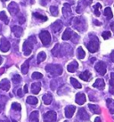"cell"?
I'll use <instances>...</instances> for the list:
<instances>
[{"instance_id": "1", "label": "cell", "mask_w": 114, "mask_h": 122, "mask_svg": "<svg viewBox=\"0 0 114 122\" xmlns=\"http://www.w3.org/2000/svg\"><path fill=\"white\" fill-rule=\"evenodd\" d=\"M71 25L78 31H85L87 30V22L82 17H75L71 21Z\"/></svg>"}, {"instance_id": "2", "label": "cell", "mask_w": 114, "mask_h": 122, "mask_svg": "<svg viewBox=\"0 0 114 122\" xmlns=\"http://www.w3.org/2000/svg\"><path fill=\"white\" fill-rule=\"evenodd\" d=\"M46 71L52 77H57L62 73V68L59 64H48L46 66Z\"/></svg>"}, {"instance_id": "3", "label": "cell", "mask_w": 114, "mask_h": 122, "mask_svg": "<svg viewBox=\"0 0 114 122\" xmlns=\"http://www.w3.org/2000/svg\"><path fill=\"white\" fill-rule=\"evenodd\" d=\"M36 43V38L35 37H29V39L24 42L23 44V52H24V54L28 56V55H30L31 54V52H32V49H33V44Z\"/></svg>"}, {"instance_id": "4", "label": "cell", "mask_w": 114, "mask_h": 122, "mask_svg": "<svg viewBox=\"0 0 114 122\" xmlns=\"http://www.w3.org/2000/svg\"><path fill=\"white\" fill-rule=\"evenodd\" d=\"M87 49L92 54L98 51V49H99V40H98L97 37L93 36L91 40L89 41V43L87 44Z\"/></svg>"}, {"instance_id": "5", "label": "cell", "mask_w": 114, "mask_h": 122, "mask_svg": "<svg viewBox=\"0 0 114 122\" xmlns=\"http://www.w3.org/2000/svg\"><path fill=\"white\" fill-rule=\"evenodd\" d=\"M39 38L44 46H48L51 42V36L47 30H42L39 34Z\"/></svg>"}, {"instance_id": "6", "label": "cell", "mask_w": 114, "mask_h": 122, "mask_svg": "<svg viewBox=\"0 0 114 122\" xmlns=\"http://www.w3.org/2000/svg\"><path fill=\"white\" fill-rule=\"evenodd\" d=\"M57 115L53 111H49L44 114V122H55Z\"/></svg>"}, {"instance_id": "7", "label": "cell", "mask_w": 114, "mask_h": 122, "mask_svg": "<svg viewBox=\"0 0 114 122\" xmlns=\"http://www.w3.org/2000/svg\"><path fill=\"white\" fill-rule=\"evenodd\" d=\"M10 47V42L7 40L5 37H2L0 40V51L3 52V53H6L9 51Z\"/></svg>"}, {"instance_id": "8", "label": "cell", "mask_w": 114, "mask_h": 122, "mask_svg": "<svg viewBox=\"0 0 114 122\" xmlns=\"http://www.w3.org/2000/svg\"><path fill=\"white\" fill-rule=\"evenodd\" d=\"M94 68L100 75H104L106 73V64L104 61H98Z\"/></svg>"}, {"instance_id": "9", "label": "cell", "mask_w": 114, "mask_h": 122, "mask_svg": "<svg viewBox=\"0 0 114 122\" xmlns=\"http://www.w3.org/2000/svg\"><path fill=\"white\" fill-rule=\"evenodd\" d=\"M62 14H63V17L65 19H69L70 17H71L72 13H71V5L69 4L65 3L63 5V7H62Z\"/></svg>"}, {"instance_id": "10", "label": "cell", "mask_w": 114, "mask_h": 122, "mask_svg": "<svg viewBox=\"0 0 114 122\" xmlns=\"http://www.w3.org/2000/svg\"><path fill=\"white\" fill-rule=\"evenodd\" d=\"M7 8H8V11H9L10 14H12V15H15V14H18L19 11H20L19 5H18L15 2H12V3L9 4Z\"/></svg>"}, {"instance_id": "11", "label": "cell", "mask_w": 114, "mask_h": 122, "mask_svg": "<svg viewBox=\"0 0 114 122\" xmlns=\"http://www.w3.org/2000/svg\"><path fill=\"white\" fill-rule=\"evenodd\" d=\"M62 27H63V23L62 22L61 20H57L56 21H54V23L52 24V30H53L54 33L59 32L62 29Z\"/></svg>"}, {"instance_id": "12", "label": "cell", "mask_w": 114, "mask_h": 122, "mask_svg": "<svg viewBox=\"0 0 114 122\" xmlns=\"http://www.w3.org/2000/svg\"><path fill=\"white\" fill-rule=\"evenodd\" d=\"M11 30L16 37H21L22 36V33H23V30L20 26H13L11 28Z\"/></svg>"}, {"instance_id": "13", "label": "cell", "mask_w": 114, "mask_h": 122, "mask_svg": "<svg viewBox=\"0 0 114 122\" xmlns=\"http://www.w3.org/2000/svg\"><path fill=\"white\" fill-rule=\"evenodd\" d=\"M75 110H76V108H75V106H73V105H69V106H67L65 108V116H66V118H68V119L72 118L74 112H75Z\"/></svg>"}, {"instance_id": "14", "label": "cell", "mask_w": 114, "mask_h": 122, "mask_svg": "<svg viewBox=\"0 0 114 122\" xmlns=\"http://www.w3.org/2000/svg\"><path fill=\"white\" fill-rule=\"evenodd\" d=\"M74 34H75V33L72 32L71 29L67 28V29L65 30V31H64V33L62 34V38L63 40H69V39H71V38H72V37L74 36Z\"/></svg>"}, {"instance_id": "15", "label": "cell", "mask_w": 114, "mask_h": 122, "mask_svg": "<svg viewBox=\"0 0 114 122\" xmlns=\"http://www.w3.org/2000/svg\"><path fill=\"white\" fill-rule=\"evenodd\" d=\"M78 117L81 119V120H88L89 119V115L88 113L86 112V110L81 108L78 110Z\"/></svg>"}, {"instance_id": "16", "label": "cell", "mask_w": 114, "mask_h": 122, "mask_svg": "<svg viewBox=\"0 0 114 122\" xmlns=\"http://www.w3.org/2000/svg\"><path fill=\"white\" fill-rule=\"evenodd\" d=\"M86 100H87L86 95L83 93H78L77 95H76V102H77L78 104H84L85 102H86Z\"/></svg>"}, {"instance_id": "17", "label": "cell", "mask_w": 114, "mask_h": 122, "mask_svg": "<svg viewBox=\"0 0 114 122\" xmlns=\"http://www.w3.org/2000/svg\"><path fill=\"white\" fill-rule=\"evenodd\" d=\"M0 89L4 91H8L10 89V82L6 78H4L2 81L0 82Z\"/></svg>"}, {"instance_id": "18", "label": "cell", "mask_w": 114, "mask_h": 122, "mask_svg": "<svg viewBox=\"0 0 114 122\" xmlns=\"http://www.w3.org/2000/svg\"><path fill=\"white\" fill-rule=\"evenodd\" d=\"M78 68V63L76 61H71L70 64L67 66V71L69 72H71V73H73L75 71H77Z\"/></svg>"}, {"instance_id": "19", "label": "cell", "mask_w": 114, "mask_h": 122, "mask_svg": "<svg viewBox=\"0 0 114 122\" xmlns=\"http://www.w3.org/2000/svg\"><path fill=\"white\" fill-rule=\"evenodd\" d=\"M40 89H41V84L39 82H36V83H33L31 85V92L33 93L34 95H37L40 92Z\"/></svg>"}, {"instance_id": "20", "label": "cell", "mask_w": 114, "mask_h": 122, "mask_svg": "<svg viewBox=\"0 0 114 122\" xmlns=\"http://www.w3.org/2000/svg\"><path fill=\"white\" fill-rule=\"evenodd\" d=\"M93 86L94 87H96L98 89H104V86H105V83H104V79H102V78H98L95 80L94 84H93Z\"/></svg>"}, {"instance_id": "21", "label": "cell", "mask_w": 114, "mask_h": 122, "mask_svg": "<svg viewBox=\"0 0 114 122\" xmlns=\"http://www.w3.org/2000/svg\"><path fill=\"white\" fill-rule=\"evenodd\" d=\"M43 102L46 105H49L53 101V96L51 94H46L43 95Z\"/></svg>"}, {"instance_id": "22", "label": "cell", "mask_w": 114, "mask_h": 122, "mask_svg": "<svg viewBox=\"0 0 114 122\" xmlns=\"http://www.w3.org/2000/svg\"><path fill=\"white\" fill-rule=\"evenodd\" d=\"M79 78L84 80V81H88L91 78V73L88 71H85L84 72H82L80 75H79Z\"/></svg>"}, {"instance_id": "23", "label": "cell", "mask_w": 114, "mask_h": 122, "mask_svg": "<svg viewBox=\"0 0 114 122\" xmlns=\"http://www.w3.org/2000/svg\"><path fill=\"white\" fill-rule=\"evenodd\" d=\"M52 54H53V55L55 56V57L60 56V54H61V45L60 44L55 45V46L54 47V49L52 50Z\"/></svg>"}, {"instance_id": "24", "label": "cell", "mask_w": 114, "mask_h": 122, "mask_svg": "<svg viewBox=\"0 0 114 122\" xmlns=\"http://www.w3.org/2000/svg\"><path fill=\"white\" fill-rule=\"evenodd\" d=\"M107 107L108 109L110 110V112H111V114H114V100L112 99H107Z\"/></svg>"}, {"instance_id": "25", "label": "cell", "mask_w": 114, "mask_h": 122, "mask_svg": "<svg viewBox=\"0 0 114 122\" xmlns=\"http://www.w3.org/2000/svg\"><path fill=\"white\" fill-rule=\"evenodd\" d=\"M30 122H38V112H32L30 116Z\"/></svg>"}, {"instance_id": "26", "label": "cell", "mask_w": 114, "mask_h": 122, "mask_svg": "<svg viewBox=\"0 0 114 122\" xmlns=\"http://www.w3.org/2000/svg\"><path fill=\"white\" fill-rule=\"evenodd\" d=\"M30 59L27 60V61L24 62L23 64L21 65V73L22 74H27L28 71H29V64H30Z\"/></svg>"}, {"instance_id": "27", "label": "cell", "mask_w": 114, "mask_h": 122, "mask_svg": "<svg viewBox=\"0 0 114 122\" xmlns=\"http://www.w3.org/2000/svg\"><path fill=\"white\" fill-rule=\"evenodd\" d=\"M88 107H89V109L92 111V112L96 113V114H100V113H101V109H100V107H99L98 105L89 104V105H88Z\"/></svg>"}, {"instance_id": "28", "label": "cell", "mask_w": 114, "mask_h": 122, "mask_svg": "<svg viewBox=\"0 0 114 122\" xmlns=\"http://www.w3.org/2000/svg\"><path fill=\"white\" fill-rule=\"evenodd\" d=\"M26 102H27V103H29V104L36 105L37 102H38V101H37V99L36 98V97H34V96H29L27 98V100H26Z\"/></svg>"}, {"instance_id": "29", "label": "cell", "mask_w": 114, "mask_h": 122, "mask_svg": "<svg viewBox=\"0 0 114 122\" xmlns=\"http://www.w3.org/2000/svg\"><path fill=\"white\" fill-rule=\"evenodd\" d=\"M47 58V54L45 52H40L37 54V63H40L42 61H44Z\"/></svg>"}, {"instance_id": "30", "label": "cell", "mask_w": 114, "mask_h": 122, "mask_svg": "<svg viewBox=\"0 0 114 122\" xmlns=\"http://www.w3.org/2000/svg\"><path fill=\"white\" fill-rule=\"evenodd\" d=\"M77 54H78V59H84L85 58V55H86V54H85V51L83 50V48L81 47V46H79V47L78 48L77 50Z\"/></svg>"}, {"instance_id": "31", "label": "cell", "mask_w": 114, "mask_h": 122, "mask_svg": "<svg viewBox=\"0 0 114 122\" xmlns=\"http://www.w3.org/2000/svg\"><path fill=\"white\" fill-rule=\"evenodd\" d=\"M110 92L114 94V73H111V79H110Z\"/></svg>"}, {"instance_id": "32", "label": "cell", "mask_w": 114, "mask_h": 122, "mask_svg": "<svg viewBox=\"0 0 114 122\" xmlns=\"http://www.w3.org/2000/svg\"><path fill=\"white\" fill-rule=\"evenodd\" d=\"M0 20H2V21H4V22H5V24L9 23V20H8V17L6 16V14H5L4 11L0 13Z\"/></svg>"}, {"instance_id": "33", "label": "cell", "mask_w": 114, "mask_h": 122, "mask_svg": "<svg viewBox=\"0 0 114 122\" xmlns=\"http://www.w3.org/2000/svg\"><path fill=\"white\" fill-rule=\"evenodd\" d=\"M104 15L108 18V19H111L112 18V12H111V9L110 7H106L104 9Z\"/></svg>"}, {"instance_id": "34", "label": "cell", "mask_w": 114, "mask_h": 122, "mask_svg": "<svg viewBox=\"0 0 114 122\" xmlns=\"http://www.w3.org/2000/svg\"><path fill=\"white\" fill-rule=\"evenodd\" d=\"M71 83L72 84V86H73L75 88H81L82 87V86H81L80 83L78 81L77 79H75L74 78H71Z\"/></svg>"}, {"instance_id": "35", "label": "cell", "mask_w": 114, "mask_h": 122, "mask_svg": "<svg viewBox=\"0 0 114 122\" xmlns=\"http://www.w3.org/2000/svg\"><path fill=\"white\" fill-rule=\"evenodd\" d=\"M50 12H51V14H52L53 16H57V15L59 14L58 7L55 6V5H52V6L50 7Z\"/></svg>"}, {"instance_id": "36", "label": "cell", "mask_w": 114, "mask_h": 122, "mask_svg": "<svg viewBox=\"0 0 114 122\" xmlns=\"http://www.w3.org/2000/svg\"><path fill=\"white\" fill-rule=\"evenodd\" d=\"M33 16L35 18H37V19H39V20H43V21H46V20H47V16H45V15H42V14H38V13H33Z\"/></svg>"}, {"instance_id": "37", "label": "cell", "mask_w": 114, "mask_h": 122, "mask_svg": "<svg viewBox=\"0 0 114 122\" xmlns=\"http://www.w3.org/2000/svg\"><path fill=\"white\" fill-rule=\"evenodd\" d=\"M12 81L14 82V84H20L21 81V78L20 75H14L12 78Z\"/></svg>"}, {"instance_id": "38", "label": "cell", "mask_w": 114, "mask_h": 122, "mask_svg": "<svg viewBox=\"0 0 114 122\" xmlns=\"http://www.w3.org/2000/svg\"><path fill=\"white\" fill-rule=\"evenodd\" d=\"M100 8H102V5H101V4H96L95 5H94V14L96 15V16H100V11H99V9Z\"/></svg>"}, {"instance_id": "39", "label": "cell", "mask_w": 114, "mask_h": 122, "mask_svg": "<svg viewBox=\"0 0 114 122\" xmlns=\"http://www.w3.org/2000/svg\"><path fill=\"white\" fill-rule=\"evenodd\" d=\"M31 78L33 79H40V78H43V75L39 72H34L33 74L31 75Z\"/></svg>"}, {"instance_id": "40", "label": "cell", "mask_w": 114, "mask_h": 122, "mask_svg": "<svg viewBox=\"0 0 114 122\" xmlns=\"http://www.w3.org/2000/svg\"><path fill=\"white\" fill-rule=\"evenodd\" d=\"M12 109H13V110H14V111H18V112H20L21 110V106L20 103L14 102V103L12 104Z\"/></svg>"}, {"instance_id": "41", "label": "cell", "mask_w": 114, "mask_h": 122, "mask_svg": "<svg viewBox=\"0 0 114 122\" xmlns=\"http://www.w3.org/2000/svg\"><path fill=\"white\" fill-rule=\"evenodd\" d=\"M102 36H103V37H104V39H109L110 37H111V33L110 32V31H104V33L102 34Z\"/></svg>"}, {"instance_id": "42", "label": "cell", "mask_w": 114, "mask_h": 122, "mask_svg": "<svg viewBox=\"0 0 114 122\" xmlns=\"http://www.w3.org/2000/svg\"><path fill=\"white\" fill-rule=\"evenodd\" d=\"M19 22H20V24H22L25 22V18H24L22 15H21L20 18H19Z\"/></svg>"}, {"instance_id": "43", "label": "cell", "mask_w": 114, "mask_h": 122, "mask_svg": "<svg viewBox=\"0 0 114 122\" xmlns=\"http://www.w3.org/2000/svg\"><path fill=\"white\" fill-rule=\"evenodd\" d=\"M49 1H50V0H40V4L42 5H46Z\"/></svg>"}, {"instance_id": "44", "label": "cell", "mask_w": 114, "mask_h": 122, "mask_svg": "<svg viewBox=\"0 0 114 122\" xmlns=\"http://www.w3.org/2000/svg\"><path fill=\"white\" fill-rule=\"evenodd\" d=\"M17 95H18L19 97H22V92H21V89H18V91H17Z\"/></svg>"}, {"instance_id": "45", "label": "cell", "mask_w": 114, "mask_h": 122, "mask_svg": "<svg viewBox=\"0 0 114 122\" xmlns=\"http://www.w3.org/2000/svg\"><path fill=\"white\" fill-rule=\"evenodd\" d=\"M111 61L114 62V51L111 52Z\"/></svg>"}, {"instance_id": "46", "label": "cell", "mask_w": 114, "mask_h": 122, "mask_svg": "<svg viewBox=\"0 0 114 122\" xmlns=\"http://www.w3.org/2000/svg\"><path fill=\"white\" fill-rule=\"evenodd\" d=\"M24 93H25V94H26V93H28V86L27 85H25L24 86Z\"/></svg>"}, {"instance_id": "47", "label": "cell", "mask_w": 114, "mask_h": 122, "mask_svg": "<svg viewBox=\"0 0 114 122\" xmlns=\"http://www.w3.org/2000/svg\"><path fill=\"white\" fill-rule=\"evenodd\" d=\"M94 122H102V121H101L100 118H98L97 117V118H95V119H94Z\"/></svg>"}, {"instance_id": "48", "label": "cell", "mask_w": 114, "mask_h": 122, "mask_svg": "<svg viewBox=\"0 0 114 122\" xmlns=\"http://www.w3.org/2000/svg\"><path fill=\"white\" fill-rule=\"evenodd\" d=\"M94 23L96 24V25H102V23L99 22V21H97V20H94Z\"/></svg>"}, {"instance_id": "49", "label": "cell", "mask_w": 114, "mask_h": 122, "mask_svg": "<svg viewBox=\"0 0 114 122\" xmlns=\"http://www.w3.org/2000/svg\"><path fill=\"white\" fill-rule=\"evenodd\" d=\"M111 30L114 31V22H112V23H111Z\"/></svg>"}, {"instance_id": "50", "label": "cell", "mask_w": 114, "mask_h": 122, "mask_svg": "<svg viewBox=\"0 0 114 122\" xmlns=\"http://www.w3.org/2000/svg\"><path fill=\"white\" fill-rule=\"evenodd\" d=\"M90 61H91V62H92V63H93V62H94V61H95V58H92V59H91Z\"/></svg>"}, {"instance_id": "51", "label": "cell", "mask_w": 114, "mask_h": 122, "mask_svg": "<svg viewBox=\"0 0 114 122\" xmlns=\"http://www.w3.org/2000/svg\"><path fill=\"white\" fill-rule=\"evenodd\" d=\"M2 62H3V59H2V57L0 56V65L2 64Z\"/></svg>"}, {"instance_id": "52", "label": "cell", "mask_w": 114, "mask_h": 122, "mask_svg": "<svg viewBox=\"0 0 114 122\" xmlns=\"http://www.w3.org/2000/svg\"><path fill=\"white\" fill-rule=\"evenodd\" d=\"M0 122H5V121H4V120H0Z\"/></svg>"}, {"instance_id": "53", "label": "cell", "mask_w": 114, "mask_h": 122, "mask_svg": "<svg viewBox=\"0 0 114 122\" xmlns=\"http://www.w3.org/2000/svg\"><path fill=\"white\" fill-rule=\"evenodd\" d=\"M3 1H8V0H3Z\"/></svg>"}, {"instance_id": "54", "label": "cell", "mask_w": 114, "mask_h": 122, "mask_svg": "<svg viewBox=\"0 0 114 122\" xmlns=\"http://www.w3.org/2000/svg\"><path fill=\"white\" fill-rule=\"evenodd\" d=\"M64 122H68V121H64Z\"/></svg>"}, {"instance_id": "55", "label": "cell", "mask_w": 114, "mask_h": 122, "mask_svg": "<svg viewBox=\"0 0 114 122\" xmlns=\"http://www.w3.org/2000/svg\"><path fill=\"white\" fill-rule=\"evenodd\" d=\"M90 1H92V0H90Z\"/></svg>"}]
</instances>
